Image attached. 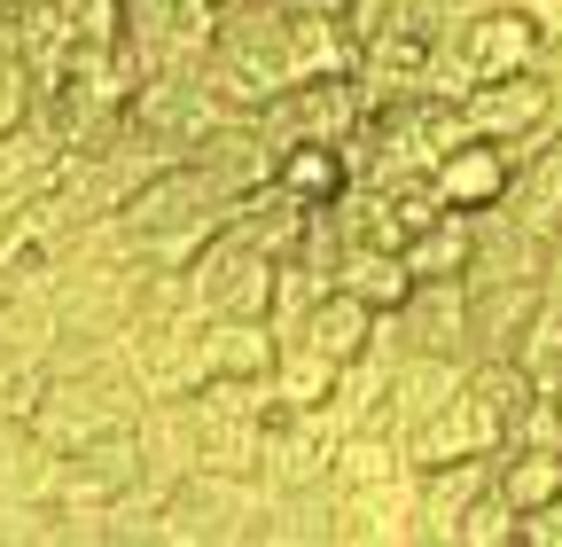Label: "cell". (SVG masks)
Masks as SVG:
<instances>
[{"mask_svg":"<svg viewBox=\"0 0 562 547\" xmlns=\"http://www.w3.org/2000/svg\"><path fill=\"white\" fill-rule=\"evenodd\" d=\"M328 485H336V524L351 547H414V493H422V469L406 454V438L391 423H360L336 461H328Z\"/></svg>","mask_w":562,"mask_h":547,"instance_id":"cell-1","label":"cell"},{"mask_svg":"<svg viewBox=\"0 0 562 547\" xmlns=\"http://www.w3.org/2000/svg\"><path fill=\"white\" fill-rule=\"evenodd\" d=\"M461 125L484 133V142H501L508 165H524L531 149H547L562 133V94L547 71H508V79H476L461 94Z\"/></svg>","mask_w":562,"mask_h":547,"instance_id":"cell-2","label":"cell"},{"mask_svg":"<svg viewBox=\"0 0 562 547\" xmlns=\"http://www.w3.org/2000/svg\"><path fill=\"white\" fill-rule=\"evenodd\" d=\"M273 282H281V258L258 250V243L235 235V227H220V235L188 258V305L211 313V321H227V313L273 321Z\"/></svg>","mask_w":562,"mask_h":547,"instance_id":"cell-3","label":"cell"},{"mask_svg":"<svg viewBox=\"0 0 562 547\" xmlns=\"http://www.w3.org/2000/svg\"><path fill=\"white\" fill-rule=\"evenodd\" d=\"M117 40L140 63V79L195 71L220 40V0H117Z\"/></svg>","mask_w":562,"mask_h":547,"instance_id":"cell-4","label":"cell"},{"mask_svg":"<svg viewBox=\"0 0 562 547\" xmlns=\"http://www.w3.org/2000/svg\"><path fill=\"white\" fill-rule=\"evenodd\" d=\"M360 118H368V87H360V71H313V79H297V87H281L266 110H258V125H266V142L273 149H297V142H351L360 133Z\"/></svg>","mask_w":562,"mask_h":547,"instance_id":"cell-5","label":"cell"},{"mask_svg":"<svg viewBox=\"0 0 562 547\" xmlns=\"http://www.w3.org/2000/svg\"><path fill=\"white\" fill-rule=\"evenodd\" d=\"M125 368L149 399H188L211 383V336H203V313L180 305V313H157V321H133L125 336Z\"/></svg>","mask_w":562,"mask_h":547,"instance_id":"cell-6","label":"cell"},{"mask_svg":"<svg viewBox=\"0 0 562 547\" xmlns=\"http://www.w3.org/2000/svg\"><path fill=\"white\" fill-rule=\"evenodd\" d=\"M453 47L469 63V79H508V71H539L547 63V24L524 0H484L453 24Z\"/></svg>","mask_w":562,"mask_h":547,"instance_id":"cell-7","label":"cell"},{"mask_svg":"<svg viewBox=\"0 0 562 547\" xmlns=\"http://www.w3.org/2000/svg\"><path fill=\"white\" fill-rule=\"evenodd\" d=\"M406 353H446V360H476V328H469V274H430L414 282L398 313H383Z\"/></svg>","mask_w":562,"mask_h":547,"instance_id":"cell-8","label":"cell"},{"mask_svg":"<svg viewBox=\"0 0 562 547\" xmlns=\"http://www.w3.org/2000/svg\"><path fill=\"white\" fill-rule=\"evenodd\" d=\"M492 461L501 454H461V461H422V493H414V547H453L461 516L484 501Z\"/></svg>","mask_w":562,"mask_h":547,"instance_id":"cell-9","label":"cell"},{"mask_svg":"<svg viewBox=\"0 0 562 547\" xmlns=\"http://www.w3.org/2000/svg\"><path fill=\"white\" fill-rule=\"evenodd\" d=\"M501 446H508V415H501V406H492L469 376H461V391L438 406V415L406 438L414 469H422V461H461V454H501Z\"/></svg>","mask_w":562,"mask_h":547,"instance_id":"cell-10","label":"cell"},{"mask_svg":"<svg viewBox=\"0 0 562 547\" xmlns=\"http://www.w3.org/2000/svg\"><path fill=\"white\" fill-rule=\"evenodd\" d=\"M461 376H469V360H446V353H406V345H398L391 399H383V415H375V423H391L398 438H414V431L430 423L453 391H461Z\"/></svg>","mask_w":562,"mask_h":547,"instance_id":"cell-11","label":"cell"},{"mask_svg":"<svg viewBox=\"0 0 562 547\" xmlns=\"http://www.w3.org/2000/svg\"><path fill=\"white\" fill-rule=\"evenodd\" d=\"M438 196L453 203V212H492V203L508 196V180H516V165H508V149L501 142H484V133H461V142L438 157Z\"/></svg>","mask_w":562,"mask_h":547,"instance_id":"cell-12","label":"cell"},{"mask_svg":"<svg viewBox=\"0 0 562 547\" xmlns=\"http://www.w3.org/2000/svg\"><path fill=\"white\" fill-rule=\"evenodd\" d=\"M375 328H383V313H375L368 298H351V290L336 282V290H321V298L297 313V328H290V336H305L313 353H328L336 368H351V360H360V353L375 345Z\"/></svg>","mask_w":562,"mask_h":547,"instance_id":"cell-13","label":"cell"},{"mask_svg":"<svg viewBox=\"0 0 562 547\" xmlns=\"http://www.w3.org/2000/svg\"><path fill=\"white\" fill-rule=\"evenodd\" d=\"M539 282H469V328H476V360L484 353H516L524 321L539 313Z\"/></svg>","mask_w":562,"mask_h":547,"instance_id":"cell-14","label":"cell"},{"mask_svg":"<svg viewBox=\"0 0 562 547\" xmlns=\"http://www.w3.org/2000/svg\"><path fill=\"white\" fill-rule=\"evenodd\" d=\"M336 282H344L351 298H368L375 313H398L406 290H414V266H406V250H391V243H344Z\"/></svg>","mask_w":562,"mask_h":547,"instance_id":"cell-15","label":"cell"},{"mask_svg":"<svg viewBox=\"0 0 562 547\" xmlns=\"http://www.w3.org/2000/svg\"><path fill=\"white\" fill-rule=\"evenodd\" d=\"M406 266H414V282H430V274H469L476 266V212H446L438 220H422L406 235Z\"/></svg>","mask_w":562,"mask_h":547,"instance_id":"cell-16","label":"cell"},{"mask_svg":"<svg viewBox=\"0 0 562 547\" xmlns=\"http://www.w3.org/2000/svg\"><path fill=\"white\" fill-rule=\"evenodd\" d=\"M203 336H211V376H273V360H281L273 321H243V313L211 321L203 313Z\"/></svg>","mask_w":562,"mask_h":547,"instance_id":"cell-17","label":"cell"},{"mask_svg":"<svg viewBox=\"0 0 562 547\" xmlns=\"http://www.w3.org/2000/svg\"><path fill=\"white\" fill-rule=\"evenodd\" d=\"M492 485H501V501L516 516L547 509L562 493V454L554 446H501V461H492Z\"/></svg>","mask_w":562,"mask_h":547,"instance_id":"cell-18","label":"cell"},{"mask_svg":"<svg viewBox=\"0 0 562 547\" xmlns=\"http://www.w3.org/2000/svg\"><path fill=\"white\" fill-rule=\"evenodd\" d=\"M273 180L290 188L297 203H336L351 188L344 142H297V149H273Z\"/></svg>","mask_w":562,"mask_h":547,"instance_id":"cell-19","label":"cell"},{"mask_svg":"<svg viewBox=\"0 0 562 547\" xmlns=\"http://www.w3.org/2000/svg\"><path fill=\"white\" fill-rule=\"evenodd\" d=\"M336 360L328 353H313L305 336H281V360H273V399L281 406H328L336 399Z\"/></svg>","mask_w":562,"mask_h":547,"instance_id":"cell-20","label":"cell"},{"mask_svg":"<svg viewBox=\"0 0 562 547\" xmlns=\"http://www.w3.org/2000/svg\"><path fill=\"white\" fill-rule=\"evenodd\" d=\"M516 368H524L539 391H562V305L539 298V313H531L524 336H516Z\"/></svg>","mask_w":562,"mask_h":547,"instance_id":"cell-21","label":"cell"},{"mask_svg":"<svg viewBox=\"0 0 562 547\" xmlns=\"http://www.w3.org/2000/svg\"><path fill=\"white\" fill-rule=\"evenodd\" d=\"M453 547H524V516L501 501V485H484V501L461 516V539Z\"/></svg>","mask_w":562,"mask_h":547,"instance_id":"cell-22","label":"cell"},{"mask_svg":"<svg viewBox=\"0 0 562 547\" xmlns=\"http://www.w3.org/2000/svg\"><path fill=\"white\" fill-rule=\"evenodd\" d=\"M524 547H562V493H554L547 509L524 516Z\"/></svg>","mask_w":562,"mask_h":547,"instance_id":"cell-23","label":"cell"},{"mask_svg":"<svg viewBox=\"0 0 562 547\" xmlns=\"http://www.w3.org/2000/svg\"><path fill=\"white\" fill-rule=\"evenodd\" d=\"M539 71L554 79V94H562V32H547V63H539Z\"/></svg>","mask_w":562,"mask_h":547,"instance_id":"cell-24","label":"cell"},{"mask_svg":"<svg viewBox=\"0 0 562 547\" xmlns=\"http://www.w3.org/2000/svg\"><path fill=\"white\" fill-rule=\"evenodd\" d=\"M524 9H531V16H539L547 32H562V0H524Z\"/></svg>","mask_w":562,"mask_h":547,"instance_id":"cell-25","label":"cell"},{"mask_svg":"<svg viewBox=\"0 0 562 547\" xmlns=\"http://www.w3.org/2000/svg\"><path fill=\"white\" fill-rule=\"evenodd\" d=\"M290 9H313V16H344L351 0H290Z\"/></svg>","mask_w":562,"mask_h":547,"instance_id":"cell-26","label":"cell"},{"mask_svg":"<svg viewBox=\"0 0 562 547\" xmlns=\"http://www.w3.org/2000/svg\"><path fill=\"white\" fill-rule=\"evenodd\" d=\"M476 9H484V0H476Z\"/></svg>","mask_w":562,"mask_h":547,"instance_id":"cell-27","label":"cell"}]
</instances>
